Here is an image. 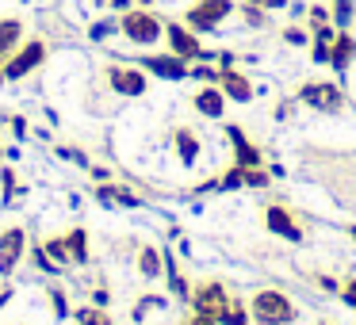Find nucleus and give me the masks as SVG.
Here are the masks:
<instances>
[{"instance_id":"f03ea898","label":"nucleus","mask_w":356,"mask_h":325,"mask_svg":"<svg viewBox=\"0 0 356 325\" xmlns=\"http://www.w3.org/2000/svg\"><path fill=\"white\" fill-rule=\"evenodd\" d=\"M119 31H123L134 47H154V42L165 35V24L149 8H127L123 19H119Z\"/></svg>"},{"instance_id":"473e14b6","label":"nucleus","mask_w":356,"mask_h":325,"mask_svg":"<svg viewBox=\"0 0 356 325\" xmlns=\"http://www.w3.org/2000/svg\"><path fill=\"white\" fill-rule=\"evenodd\" d=\"M138 4H142V8H146V4H154V0H138Z\"/></svg>"},{"instance_id":"393cba45","label":"nucleus","mask_w":356,"mask_h":325,"mask_svg":"<svg viewBox=\"0 0 356 325\" xmlns=\"http://www.w3.org/2000/svg\"><path fill=\"white\" fill-rule=\"evenodd\" d=\"M47 253L54 256L58 264H65V260H70V245H65V241H50V245H47Z\"/></svg>"},{"instance_id":"39448f33","label":"nucleus","mask_w":356,"mask_h":325,"mask_svg":"<svg viewBox=\"0 0 356 325\" xmlns=\"http://www.w3.org/2000/svg\"><path fill=\"white\" fill-rule=\"evenodd\" d=\"M299 100L314 111H341L345 108V92H341V85H333V81H307V85L299 88Z\"/></svg>"},{"instance_id":"412c9836","label":"nucleus","mask_w":356,"mask_h":325,"mask_svg":"<svg viewBox=\"0 0 356 325\" xmlns=\"http://www.w3.org/2000/svg\"><path fill=\"white\" fill-rule=\"evenodd\" d=\"M100 199H108V203H123V207H138V199H134L131 192H119V188H100Z\"/></svg>"},{"instance_id":"b1692460","label":"nucleus","mask_w":356,"mask_h":325,"mask_svg":"<svg viewBox=\"0 0 356 325\" xmlns=\"http://www.w3.org/2000/svg\"><path fill=\"white\" fill-rule=\"evenodd\" d=\"M330 16H333L330 8H322V4H314V8H310V31H318L322 24H330Z\"/></svg>"},{"instance_id":"1a4fd4ad","label":"nucleus","mask_w":356,"mask_h":325,"mask_svg":"<svg viewBox=\"0 0 356 325\" xmlns=\"http://www.w3.org/2000/svg\"><path fill=\"white\" fill-rule=\"evenodd\" d=\"M19 256H24V230L8 226V230L0 233V276H8L19 264Z\"/></svg>"},{"instance_id":"6ab92c4d","label":"nucleus","mask_w":356,"mask_h":325,"mask_svg":"<svg viewBox=\"0 0 356 325\" xmlns=\"http://www.w3.org/2000/svg\"><path fill=\"white\" fill-rule=\"evenodd\" d=\"M138 268H142V276H157V272H161V256H157L154 249H142Z\"/></svg>"},{"instance_id":"72a5a7b5","label":"nucleus","mask_w":356,"mask_h":325,"mask_svg":"<svg viewBox=\"0 0 356 325\" xmlns=\"http://www.w3.org/2000/svg\"><path fill=\"white\" fill-rule=\"evenodd\" d=\"M0 81H4V73H0Z\"/></svg>"},{"instance_id":"bb28decb","label":"nucleus","mask_w":356,"mask_h":325,"mask_svg":"<svg viewBox=\"0 0 356 325\" xmlns=\"http://www.w3.org/2000/svg\"><path fill=\"white\" fill-rule=\"evenodd\" d=\"M284 39H287V42H295V47H302V42H307V31H302V27H287Z\"/></svg>"},{"instance_id":"c756f323","label":"nucleus","mask_w":356,"mask_h":325,"mask_svg":"<svg viewBox=\"0 0 356 325\" xmlns=\"http://www.w3.org/2000/svg\"><path fill=\"white\" fill-rule=\"evenodd\" d=\"M96 8H119V12H127V4H131V0H92Z\"/></svg>"},{"instance_id":"6e6552de","label":"nucleus","mask_w":356,"mask_h":325,"mask_svg":"<svg viewBox=\"0 0 356 325\" xmlns=\"http://www.w3.org/2000/svg\"><path fill=\"white\" fill-rule=\"evenodd\" d=\"M108 81H111V88L123 92V96H142V92H146V73L131 69V65H111Z\"/></svg>"},{"instance_id":"cd10ccee","label":"nucleus","mask_w":356,"mask_h":325,"mask_svg":"<svg viewBox=\"0 0 356 325\" xmlns=\"http://www.w3.org/2000/svg\"><path fill=\"white\" fill-rule=\"evenodd\" d=\"M341 299H345V302H348V306H353V310H356V279H348V283H345V287H341Z\"/></svg>"},{"instance_id":"4468645a","label":"nucleus","mask_w":356,"mask_h":325,"mask_svg":"<svg viewBox=\"0 0 356 325\" xmlns=\"http://www.w3.org/2000/svg\"><path fill=\"white\" fill-rule=\"evenodd\" d=\"M218 85H222V92L230 96V100H238V103L253 100V85H249V77H241V73H238V69H230V65H226V69L218 73Z\"/></svg>"},{"instance_id":"f3484780","label":"nucleus","mask_w":356,"mask_h":325,"mask_svg":"<svg viewBox=\"0 0 356 325\" xmlns=\"http://www.w3.org/2000/svg\"><path fill=\"white\" fill-rule=\"evenodd\" d=\"M177 149H180V161L192 165L195 157H200V142H195L192 131H177Z\"/></svg>"},{"instance_id":"4be33fe9","label":"nucleus","mask_w":356,"mask_h":325,"mask_svg":"<svg viewBox=\"0 0 356 325\" xmlns=\"http://www.w3.org/2000/svg\"><path fill=\"white\" fill-rule=\"evenodd\" d=\"M77 322H81V325H111V317L100 314V310H81Z\"/></svg>"},{"instance_id":"9d476101","label":"nucleus","mask_w":356,"mask_h":325,"mask_svg":"<svg viewBox=\"0 0 356 325\" xmlns=\"http://www.w3.org/2000/svg\"><path fill=\"white\" fill-rule=\"evenodd\" d=\"M142 65L154 69L157 77H169V81H184L188 77V62L177 58V54H149V58H142Z\"/></svg>"},{"instance_id":"9b49d317","label":"nucleus","mask_w":356,"mask_h":325,"mask_svg":"<svg viewBox=\"0 0 356 325\" xmlns=\"http://www.w3.org/2000/svg\"><path fill=\"white\" fill-rule=\"evenodd\" d=\"M353 58H356V39L341 27V31L333 35V42H330V65L337 73H345L348 65H353Z\"/></svg>"},{"instance_id":"a211bd4d","label":"nucleus","mask_w":356,"mask_h":325,"mask_svg":"<svg viewBox=\"0 0 356 325\" xmlns=\"http://www.w3.org/2000/svg\"><path fill=\"white\" fill-rule=\"evenodd\" d=\"M353 12H356V0H333V24L337 27L353 24Z\"/></svg>"},{"instance_id":"f257e3e1","label":"nucleus","mask_w":356,"mask_h":325,"mask_svg":"<svg viewBox=\"0 0 356 325\" xmlns=\"http://www.w3.org/2000/svg\"><path fill=\"white\" fill-rule=\"evenodd\" d=\"M253 322L257 325H291L295 322V302L287 299L284 291L264 287V291L253 294Z\"/></svg>"},{"instance_id":"c85d7f7f","label":"nucleus","mask_w":356,"mask_h":325,"mask_svg":"<svg viewBox=\"0 0 356 325\" xmlns=\"http://www.w3.org/2000/svg\"><path fill=\"white\" fill-rule=\"evenodd\" d=\"M245 184H261L264 188V184H268V176H264L261 169H245Z\"/></svg>"},{"instance_id":"0eeeda50","label":"nucleus","mask_w":356,"mask_h":325,"mask_svg":"<svg viewBox=\"0 0 356 325\" xmlns=\"http://www.w3.org/2000/svg\"><path fill=\"white\" fill-rule=\"evenodd\" d=\"M192 302H195V314H207V317H215V322H222V314L230 310V299H226L222 283H203L200 291L192 294Z\"/></svg>"},{"instance_id":"aec40b11","label":"nucleus","mask_w":356,"mask_h":325,"mask_svg":"<svg viewBox=\"0 0 356 325\" xmlns=\"http://www.w3.org/2000/svg\"><path fill=\"white\" fill-rule=\"evenodd\" d=\"M65 245H70V256L77 264H85V230H73L70 238H65Z\"/></svg>"},{"instance_id":"7ed1b4c3","label":"nucleus","mask_w":356,"mask_h":325,"mask_svg":"<svg viewBox=\"0 0 356 325\" xmlns=\"http://www.w3.org/2000/svg\"><path fill=\"white\" fill-rule=\"evenodd\" d=\"M47 62V42L42 39H31V42H19L16 47V54L4 62V81H19V77H27L31 69H39V65Z\"/></svg>"},{"instance_id":"423d86ee","label":"nucleus","mask_w":356,"mask_h":325,"mask_svg":"<svg viewBox=\"0 0 356 325\" xmlns=\"http://www.w3.org/2000/svg\"><path fill=\"white\" fill-rule=\"evenodd\" d=\"M165 39H169L172 54L184 58V62H195V58H215L211 50H203V47H200L195 31H192V27H184V24H165Z\"/></svg>"},{"instance_id":"2f4dec72","label":"nucleus","mask_w":356,"mask_h":325,"mask_svg":"<svg viewBox=\"0 0 356 325\" xmlns=\"http://www.w3.org/2000/svg\"><path fill=\"white\" fill-rule=\"evenodd\" d=\"M184 325H215V317H207V314H195V317H188Z\"/></svg>"},{"instance_id":"20e7f679","label":"nucleus","mask_w":356,"mask_h":325,"mask_svg":"<svg viewBox=\"0 0 356 325\" xmlns=\"http://www.w3.org/2000/svg\"><path fill=\"white\" fill-rule=\"evenodd\" d=\"M230 12H234V0H195L192 8L184 12V24L192 31H215Z\"/></svg>"},{"instance_id":"5701e85b","label":"nucleus","mask_w":356,"mask_h":325,"mask_svg":"<svg viewBox=\"0 0 356 325\" xmlns=\"http://www.w3.org/2000/svg\"><path fill=\"white\" fill-rule=\"evenodd\" d=\"M241 12H245L249 27H264V24H268V19H264V8H257V4H249V0H245V8H241Z\"/></svg>"},{"instance_id":"2eb2a0df","label":"nucleus","mask_w":356,"mask_h":325,"mask_svg":"<svg viewBox=\"0 0 356 325\" xmlns=\"http://www.w3.org/2000/svg\"><path fill=\"white\" fill-rule=\"evenodd\" d=\"M226 108V92L222 88H200L195 92V111H203L207 119H218Z\"/></svg>"},{"instance_id":"ddd939ff","label":"nucleus","mask_w":356,"mask_h":325,"mask_svg":"<svg viewBox=\"0 0 356 325\" xmlns=\"http://www.w3.org/2000/svg\"><path fill=\"white\" fill-rule=\"evenodd\" d=\"M268 230L276 233V238H287V241H299L302 238V226L295 222L280 203H272V207H268Z\"/></svg>"},{"instance_id":"f8f14e48","label":"nucleus","mask_w":356,"mask_h":325,"mask_svg":"<svg viewBox=\"0 0 356 325\" xmlns=\"http://www.w3.org/2000/svg\"><path fill=\"white\" fill-rule=\"evenodd\" d=\"M19 39H24V24H19L16 16H4L0 19V69H4V62L16 54Z\"/></svg>"},{"instance_id":"7c9ffc66","label":"nucleus","mask_w":356,"mask_h":325,"mask_svg":"<svg viewBox=\"0 0 356 325\" xmlns=\"http://www.w3.org/2000/svg\"><path fill=\"white\" fill-rule=\"evenodd\" d=\"M249 4H257V8H264V12H268V8H284L287 0H249Z\"/></svg>"},{"instance_id":"a878e982","label":"nucleus","mask_w":356,"mask_h":325,"mask_svg":"<svg viewBox=\"0 0 356 325\" xmlns=\"http://www.w3.org/2000/svg\"><path fill=\"white\" fill-rule=\"evenodd\" d=\"M310 58H314L318 65L330 62V42H325V39H314V50H310Z\"/></svg>"},{"instance_id":"dca6fc26","label":"nucleus","mask_w":356,"mask_h":325,"mask_svg":"<svg viewBox=\"0 0 356 325\" xmlns=\"http://www.w3.org/2000/svg\"><path fill=\"white\" fill-rule=\"evenodd\" d=\"M226 138L234 142V149H238V165H241V169H253V165H261V153H257V149L249 146L245 134H241L238 126H230V131H226Z\"/></svg>"}]
</instances>
